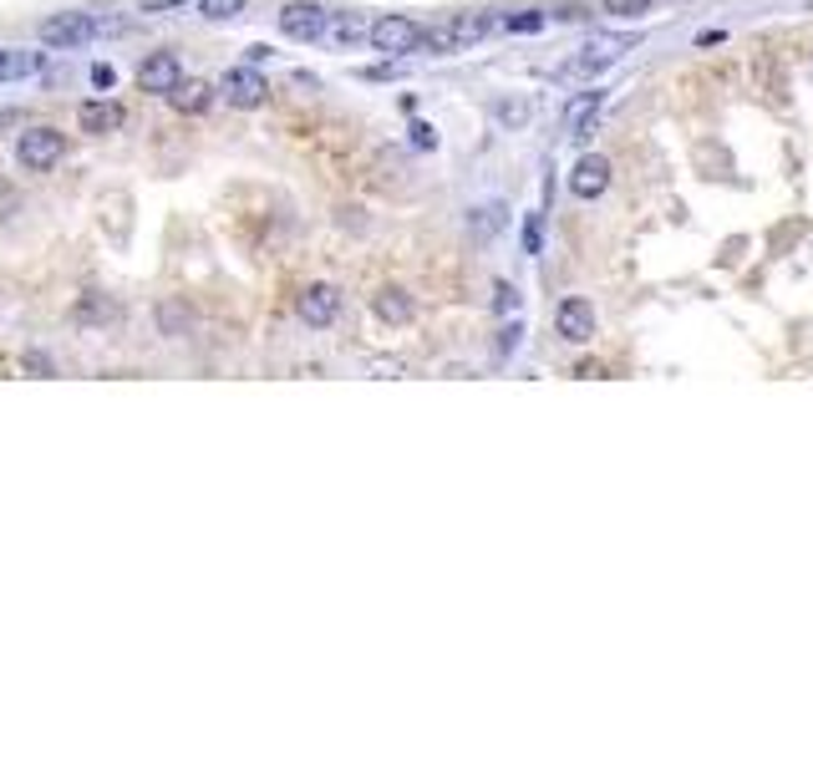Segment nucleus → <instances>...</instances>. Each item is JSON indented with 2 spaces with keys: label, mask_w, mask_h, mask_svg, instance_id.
<instances>
[{
  "label": "nucleus",
  "mask_w": 813,
  "mask_h": 762,
  "mask_svg": "<svg viewBox=\"0 0 813 762\" xmlns=\"http://www.w3.org/2000/svg\"><path fill=\"white\" fill-rule=\"evenodd\" d=\"M107 31H128V21H107V15H92V11H57L36 26V36H41V46H51V51H76V46L97 41Z\"/></svg>",
  "instance_id": "obj_1"
},
{
  "label": "nucleus",
  "mask_w": 813,
  "mask_h": 762,
  "mask_svg": "<svg viewBox=\"0 0 813 762\" xmlns=\"http://www.w3.org/2000/svg\"><path fill=\"white\" fill-rule=\"evenodd\" d=\"M488 26H493L488 15L458 11V15H447V21H438V26H422V46H417V51H432V57H453V51H468L474 41H483Z\"/></svg>",
  "instance_id": "obj_2"
},
{
  "label": "nucleus",
  "mask_w": 813,
  "mask_h": 762,
  "mask_svg": "<svg viewBox=\"0 0 813 762\" xmlns=\"http://www.w3.org/2000/svg\"><path fill=\"white\" fill-rule=\"evenodd\" d=\"M367 41H371V51H382V57H407V51L422 46V26H417L413 15L386 11V15H376V21H367Z\"/></svg>",
  "instance_id": "obj_3"
},
{
  "label": "nucleus",
  "mask_w": 813,
  "mask_h": 762,
  "mask_svg": "<svg viewBox=\"0 0 813 762\" xmlns=\"http://www.w3.org/2000/svg\"><path fill=\"white\" fill-rule=\"evenodd\" d=\"M229 107H239V112H254V107L270 103V82L260 67H229V72L219 76V87H214Z\"/></svg>",
  "instance_id": "obj_4"
},
{
  "label": "nucleus",
  "mask_w": 813,
  "mask_h": 762,
  "mask_svg": "<svg viewBox=\"0 0 813 762\" xmlns=\"http://www.w3.org/2000/svg\"><path fill=\"white\" fill-rule=\"evenodd\" d=\"M325 21H331V11H325L321 0H285L280 15H275L280 36H290V41H321Z\"/></svg>",
  "instance_id": "obj_5"
},
{
  "label": "nucleus",
  "mask_w": 813,
  "mask_h": 762,
  "mask_svg": "<svg viewBox=\"0 0 813 762\" xmlns=\"http://www.w3.org/2000/svg\"><path fill=\"white\" fill-rule=\"evenodd\" d=\"M61 153H67V138L57 128H26L15 138V158L26 163L31 174H46V168H57Z\"/></svg>",
  "instance_id": "obj_6"
},
{
  "label": "nucleus",
  "mask_w": 813,
  "mask_h": 762,
  "mask_svg": "<svg viewBox=\"0 0 813 762\" xmlns=\"http://www.w3.org/2000/svg\"><path fill=\"white\" fill-rule=\"evenodd\" d=\"M554 336L570 341V346L595 341V306L585 295H564L560 306H554Z\"/></svg>",
  "instance_id": "obj_7"
},
{
  "label": "nucleus",
  "mask_w": 813,
  "mask_h": 762,
  "mask_svg": "<svg viewBox=\"0 0 813 762\" xmlns=\"http://www.w3.org/2000/svg\"><path fill=\"white\" fill-rule=\"evenodd\" d=\"M300 321L311 325V331H325V325H336L340 315V285H331V279H315V285H306V295H300Z\"/></svg>",
  "instance_id": "obj_8"
},
{
  "label": "nucleus",
  "mask_w": 813,
  "mask_h": 762,
  "mask_svg": "<svg viewBox=\"0 0 813 762\" xmlns=\"http://www.w3.org/2000/svg\"><path fill=\"white\" fill-rule=\"evenodd\" d=\"M178 82H183V61H178L174 51H153V57L138 67V87L153 92V97H168Z\"/></svg>",
  "instance_id": "obj_9"
},
{
  "label": "nucleus",
  "mask_w": 813,
  "mask_h": 762,
  "mask_svg": "<svg viewBox=\"0 0 813 762\" xmlns=\"http://www.w3.org/2000/svg\"><path fill=\"white\" fill-rule=\"evenodd\" d=\"M606 189H610V158H600V153H585V158L570 168V193H575V199H585V204H595Z\"/></svg>",
  "instance_id": "obj_10"
},
{
  "label": "nucleus",
  "mask_w": 813,
  "mask_h": 762,
  "mask_svg": "<svg viewBox=\"0 0 813 762\" xmlns=\"http://www.w3.org/2000/svg\"><path fill=\"white\" fill-rule=\"evenodd\" d=\"M621 51H625V41H615V36H610V41H590L579 57L564 61L560 76H595V72H606V67H615V61H621Z\"/></svg>",
  "instance_id": "obj_11"
},
{
  "label": "nucleus",
  "mask_w": 813,
  "mask_h": 762,
  "mask_svg": "<svg viewBox=\"0 0 813 762\" xmlns=\"http://www.w3.org/2000/svg\"><path fill=\"white\" fill-rule=\"evenodd\" d=\"M122 122H128V112H122V103H112V97H92V103L76 107V128L92 132V138H107V132H118Z\"/></svg>",
  "instance_id": "obj_12"
},
{
  "label": "nucleus",
  "mask_w": 813,
  "mask_h": 762,
  "mask_svg": "<svg viewBox=\"0 0 813 762\" xmlns=\"http://www.w3.org/2000/svg\"><path fill=\"white\" fill-rule=\"evenodd\" d=\"M600 107H606V92H575V97L564 103V118H560L564 132H570V138H590Z\"/></svg>",
  "instance_id": "obj_13"
},
{
  "label": "nucleus",
  "mask_w": 813,
  "mask_h": 762,
  "mask_svg": "<svg viewBox=\"0 0 813 762\" xmlns=\"http://www.w3.org/2000/svg\"><path fill=\"white\" fill-rule=\"evenodd\" d=\"M46 67V51H11L5 46V57H0V82H26Z\"/></svg>",
  "instance_id": "obj_14"
},
{
  "label": "nucleus",
  "mask_w": 813,
  "mask_h": 762,
  "mask_svg": "<svg viewBox=\"0 0 813 762\" xmlns=\"http://www.w3.org/2000/svg\"><path fill=\"white\" fill-rule=\"evenodd\" d=\"M371 310H376V321H386V325H407V321H413V295H407V290H382L376 300H371Z\"/></svg>",
  "instance_id": "obj_15"
},
{
  "label": "nucleus",
  "mask_w": 813,
  "mask_h": 762,
  "mask_svg": "<svg viewBox=\"0 0 813 762\" xmlns=\"http://www.w3.org/2000/svg\"><path fill=\"white\" fill-rule=\"evenodd\" d=\"M189 325H193V315H189V306H183V300H174V295H168V300H158V331L168 341H183L189 336Z\"/></svg>",
  "instance_id": "obj_16"
},
{
  "label": "nucleus",
  "mask_w": 813,
  "mask_h": 762,
  "mask_svg": "<svg viewBox=\"0 0 813 762\" xmlns=\"http://www.w3.org/2000/svg\"><path fill=\"white\" fill-rule=\"evenodd\" d=\"M325 41L336 46V51H346V46H356L361 41V36H367V21H361V15H336V21H325V31H321Z\"/></svg>",
  "instance_id": "obj_17"
},
{
  "label": "nucleus",
  "mask_w": 813,
  "mask_h": 762,
  "mask_svg": "<svg viewBox=\"0 0 813 762\" xmlns=\"http://www.w3.org/2000/svg\"><path fill=\"white\" fill-rule=\"evenodd\" d=\"M168 103H174L178 112H208V103H214V87H208V82H178V87L168 92Z\"/></svg>",
  "instance_id": "obj_18"
},
{
  "label": "nucleus",
  "mask_w": 813,
  "mask_h": 762,
  "mask_svg": "<svg viewBox=\"0 0 813 762\" xmlns=\"http://www.w3.org/2000/svg\"><path fill=\"white\" fill-rule=\"evenodd\" d=\"M468 229H474L478 239H493L503 229V204H478L468 209Z\"/></svg>",
  "instance_id": "obj_19"
},
{
  "label": "nucleus",
  "mask_w": 813,
  "mask_h": 762,
  "mask_svg": "<svg viewBox=\"0 0 813 762\" xmlns=\"http://www.w3.org/2000/svg\"><path fill=\"white\" fill-rule=\"evenodd\" d=\"M193 5H199V15H204V21H214V26H224V21H239L250 0H193Z\"/></svg>",
  "instance_id": "obj_20"
},
{
  "label": "nucleus",
  "mask_w": 813,
  "mask_h": 762,
  "mask_svg": "<svg viewBox=\"0 0 813 762\" xmlns=\"http://www.w3.org/2000/svg\"><path fill=\"white\" fill-rule=\"evenodd\" d=\"M493 122H499V128H518V122H529V103L503 97V103H493Z\"/></svg>",
  "instance_id": "obj_21"
},
{
  "label": "nucleus",
  "mask_w": 813,
  "mask_h": 762,
  "mask_svg": "<svg viewBox=\"0 0 813 762\" xmlns=\"http://www.w3.org/2000/svg\"><path fill=\"white\" fill-rule=\"evenodd\" d=\"M656 0H600V11L606 15H621V21H636V15H650Z\"/></svg>",
  "instance_id": "obj_22"
},
{
  "label": "nucleus",
  "mask_w": 813,
  "mask_h": 762,
  "mask_svg": "<svg viewBox=\"0 0 813 762\" xmlns=\"http://www.w3.org/2000/svg\"><path fill=\"white\" fill-rule=\"evenodd\" d=\"M367 377H376V381H397V377H407V367H402L397 356H371V361H367Z\"/></svg>",
  "instance_id": "obj_23"
},
{
  "label": "nucleus",
  "mask_w": 813,
  "mask_h": 762,
  "mask_svg": "<svg viewBox=\"0 0 813 762\" xmlns=\"http://www.w3.org/2000/svg\"><path fill=\"white\" fill-rule=\"evenodd\" d=\"M545 21H549L545 11H514V15H503V31H518V36H524V31H539Z\"/></svg>",
  "instance_id": "obj_24"
},
{
  "label": "nucleus",
  "mask_w": 813,
  "mask_h": 762,
  "mask_svg": "<svg viewBox=\"0 0 813 762\" xmlns=\"http://www.w3.org/2000/svg\"><path fill=\"white\" fill-rule=\"evenodd\" d=\"M189 0H138V11H148V15H174V11H183Z\"/></svg>",
  "instance_id": "obj_25"
},
{
  "label": "nucleus",
  "mask_w": 813,
  "mask_h": 762,
  "mask_svg": "<svg viewBox=\"0 0 813 762\" xmlns=\"http://www.w3.org/2000/svg\"><path fill=\"white\" fill-rule=\"evenodd\" d=\"M92 87H97V92H112V87H118V72H112L107 61H97V67H92Z\"/></svg>",
  "instance_id": "obj_26"
},
{
  "label": "nucleus",
  "mask_w": 813,
  "mask_h": 762,
  "mask_svg": "<svg viewBox=\"0 0 813 762\" xmlns=\"http://www.w3.org/2000/svg\"><path fill=\"white\" fill-rule=\"evenodd\" d=\"M118 310L103 306V300H82V321H112Z\"/></svg>",
  "instance_id": "obj_27"
},
{
  "label": "nucleus",
  "mask_w": 813,
  "mask_h": 762,
  "mask_svg": "<svg viewBox=\"0 0 813 762\" xmlns=\"http://www.w3.org/2000/svg\"><path fill=\"white\" fill-rule=\"evenodd\" d=\"M539 245H545V229H539V219H529L524 224V250L539 254Z\"/></svg>",
  "instance_id": "obj_28"
},
{
  "label": "nucleus",
  "mask_w": 813,
  "mask_h": 762,
  "mask_svg": "<svg viewBox=\"0 0 813 762\" xmlns=\"http://www.w3.org/2000/svg\"><path fill=\"white\" fill-rule=\"evenodd\" d=\"M518 310V290L514 285H499V315H514Z\"/></svg>",
  "instance_id": "obj_29"
},
{
  "label": "nucleus",
  "mask_w": 813,
  "mask_h": 762,
  "mask_svg": "<svg viewBox=\"0 0 813 762\" xmlns=\"http://www.w3.org/2000/svg\"><path fill=\"white\" fill-rule=\"evenodd\" d=\"M413 143L417 147H438V132H432L428 122H413Z\"/></svg>",
  "instance_id": "obj_30"
},
{
  "label": "nucleus",
  "mask_w": 813,
  "mask_h": 762,
  "mask_svg": "<svg viewBox=\"0 0 813 762\" xmlns=\"http://www.w3.org/2000/svg\"><path fill=\"white\" fill-rule=\"evenodd\" d=\"M26 371H36V377H51V361H46L41 352H26Z\"/></svg>",
  "instance_id": "obj_31"
},
{
  "label": "nucleus",
  "mask_w": 813,
  "mask_h": 762,
  "mask_svg": "<svg viewBox=\"0 0 813 762\" xmlns=\"http://www.w3.org/2000/svg\"><path fill=\"white\" fill-rule=\"evenodd\" d=\"M518 346V325H503V336H499V352H514Z\"/></svg>",
  "instance_id": "obj_32"
},
{
  "label": "nucleus",
  "mask_w": 813,
  "mask_h": 762,
  "mask_svg": "<svg viewBox=\"0 0 813 762\" xmlns=\"http://www.w3.org/2000/svg\"><path fill=\"white\" fill-rule=\"evenodd\" d=\"M270 61V46H250V67H265Z\"/></svg>",
  "instance_id": "obj_33"
},
{
  "label": "nucleus",
  "mask_w": 813,
  "mask_h": 762,
  "mask_svg": "<svg viewBox=\"0 0 813 762\" xmlns=\"http://www.w3.org/2000/svg\"><path fill=\"white\" fill-rule=\"evenodd\" d=\"M0 122H15V112H5V107H0Z\"/></svg>",
  "instance_id": "obj_34"
},
{
  "label": "nucleus",
  "mask_w": 813,
  "mask_h": 762,
  "mask_svg": "<svg viewBox=\"0 0 813 762\" xmlns=\"http://www.w3.org/2000/svg\"><path fill=\"white\" fill-rule=\"evenodd\" d=\"M0 57H5V46H0Z\"/></svg>",
  "instance_id": "obj_35"
}]
</instances>
